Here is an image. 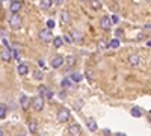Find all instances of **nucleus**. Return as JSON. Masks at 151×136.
<instances>
[{"label":"nucleus","mask_w":151,"mask_h":136,"mask_svg":"<svg viewBox=\"0 0 151 136\" xmlns=\"http://www.w3.org/2000/svg\"><path fill=\"white\" fill-rule=\"evenodd\" d=\"M86 77L89 79V80H94V71L92 70H88L86 71Z\"/></svg>","instance_id":"obj_29"},{"label":"nucleus","mask_w":151,"mask_h":136,"mask_svg":"<svg viewBox=\"0 0 151 136\" xmlns=\"http://www.w3.org/2000/svg\"><path fill=\"white\" fill-rule=\"evenodd\" d=\"M29 130H30V133H35L36 130H38V124H36V121H30L29 122Z\"/></svg>","instance_id":"obj_25"},{"label":"nucleus","mask_w":151,"mask_h":136,"mask_svg":"<svg viewBox=\"0 0 151 136\" xmlns=\"http://www.w3.org/2000/svg\"><path fill=\"white\" fill-rule=\"evenodd\" d=\"M65 62H67V65H74L76 64V58L74 56H67L65 58Z\"/></svg>","instance_id":"obj_27"},{"label":"nucleus","mask_w":151,"mask_h":136,"mask_svg":"<svg viewBox=\"0 0 151 136\" xmlns=\"http://www.w3.org/2000/svg\"><path fill=\"white\" fill-rule=\"evenodd\" d=\"M118 47H119V40L118 38H113L109 42V48H118Z\"/></svg>","instance_id":"obj_24"},{"label":"nucleus","mask_w":151,"mask_h":136,"mask_svg":"<svg viewBox=\"0 0 151 136\" xmlns=\"http://www.w3.org/2000/svg\"><path fill=\"white\" fill-rule=\"evenodd\" d=\"M0 36H3V40H5V36H6V33H5V30H3V29H0Z\"/></svg>","instance_id":"obj_35"},{"label":"nucleus","mask_w":151,"mask_h":136,"mask_svg":"<svg viewBox=\"0 0 151 136\" xmlns=\"http://www.w3.org/2000/svg\"><path fill=\"white\" fill-rule=\"evenodd\" d=\"M64 42H65V41H64V36H62V38H60V36H55V38H53V45H55L56 48H60Z\"/></svg>","instance_id":"obj_18"},{"label":"nucleus","mask_w":151,"mask_h":136,"mask_svg":"<svg viewBox=\"0 0 151 136\" xmlns=\"http://www.w3.org/2000/svg\"><path fill=\"white\" fill-rule=\"evenodd\" d=\"M112 23H113L112 18H109L107 15H104V17H101V20H100V26H101L103 30H110Z\"/></svg>","instance_id":"obj_5"},{"label":"nucleus","mask_w":151,"mask_h":136,"mask_svg":"<svg viewBox=\"0 0 151 136\" xmlns=\"http://www.w3.org/2000/svg\"><path fill=\"white\" fill-rule=\"evenodd\" d=\"M150 114H151V112H150Z\"/></svg>","instance_id":"obj_40"},{"label":"nucleus","mask_w":151,"mask_h":136,"mask_svg":"<svg viewBox=\"0 0 151 136\" xmlns=\"http://www.w3.org/2000/svg\"><path fill=\"white\" fill-rule=\"evenodd\" d=\"M55 2H53V0H41V2H40V8L41 9H50V8H52V5H53Z\"/></svg>","instance_id":"obj_15"},{"label":"nucleus","mask_w":151,"mask_h":136,"mask_svg":"<svg viewBox=\"0 0 151 136\" xmlns=\"http://www.w3.org/2000/svg\"><path fill=\"white\" fill-rule=\"evenodd\" d=\"M17 71H18V74H21V76H26V74L29 73V67L26 64H20L18 68H17Z\"/></svg>","instance_id":"obj_17"},{"label":"nucleus","mask_w":151,"mask_h":136,"mask_svg":"<svg viewBox=\"0 0 151 136\" xmlns=\"http://www.w3.org/2000/svg\"><path fill=\"white\" fill-rule=\"evenodd\" d=\"M112 21H113V23H115V24H116V23L119 21V18H118V15H112Z\"/></svg>","instance_id":"obj_32"},{"label":"nucleus","mask_w":151,"mask_h":136,"mask_svg":"<svg viewBox=\"0 0 151 136\" xmlns=\"http://www.w3.org/2000/svg\"><path fill=\"white\" fill-rule=\"evenodd\" d=\"M70 20H71L70 12L62 11V12H60V24H68V23H70Z\"/></svg>","instance_id":"obj_14"},{"label":"nucleus","mask_w":151,"mask_h":136,"mask_svg":"<svg viewBox=\"0 0 151 136\" xmlns=\"http://www.w3.org/2000/svg\"><path fill=\"white\" fill-rule=\"evenodd\" d=\"M3 135V130H0V136H2Z\"/></svg>","instance_id":"obj_39"},{"label":"nucleus","mask_w":151,"mask_h":136,"mask_svg":"<svg viewBox=\"0 0 151 136\" xmlns=\"http://www.w3.org/2000/svg\"><path fill=\"white\" fill-rule=\"evenodd\" d=\"M0 58H2L5 62H9V60L12 59V48H6V50H3L2 53H0Z\"/></svg>","instance_id":"obj_12"},{"label":"nucleus","mask_w":151,"mask_h":136,"mask_svg":"<svg viewBox=\"0 0 151 136\" xmlns=\"http://www.w3.org/2000/svg\"><path fill=\"white\" fill-rule=\"evenodd\" d=\"M86 127H88L89 132H97V129H98V126H97V122H95L94 118H89L86 121Z\"/></svg>","instance_id":"obj_13"},{"label":"nucleus","mask_w":151,"mask_h":136,"mask_svg":"<svg viewBox=\"0 0 151 136\" xmlns=\"http://www.w3.org/2000/svg\"><path fill=\"white\" fill-rule=\"evenodd\" d=\"M79 2H91V0H79Z\"/></svg>","instance_id":"obj_38"},{"label":"nucleus","mask_w":151,"mask_h":136,"mask_svg":"<svg viewBox=\"0 0 151 136\" xmlns=\"http://www.w3.org/2000/svg\"><path fill=\"white\" fill-rule=\"evenodd\" d=\"M8 114V107L5 104H0V119H3Z\"/></svg>","instance_id":"obj_23"},{"label":"nucleus","mask_w":151,"mask_h":136,"mask_svg":"<svg viewBox=\"0 0 151 136\" xmlns=\"http://www.w3.org/2000/svg\"><path fill=\"white\" fill-rule=\"evenodd\" d=\"M147 45H148V47H151V41H148V42H147Z\"/></svg>","instance_id":"obj_37"},{"label":"nucleus","mask_w":151,"mask_h":136,"mask_svg":"<svg viewBox=\"0 0 151 136\" xmlns=\"http://www.w3.org/2000/svg\"><path fill=\"white\" fill-rule=\"evenodd\" d=\"M68 133L74 135V136H79V135H82V129H80V126L77 124V122H73V124H70V127H68Z\"/></svg>","instance_id":"obj_7"},{"label":"nucleus","mask_w":151,"mask_h":136,"mask_svg":"<svg viewBox=\"0 0 151 136\" xmlns=\"http://www.w3.org/2000/svg\"><path fill=\"white\" fill-rule=\"evenodd\" d=\"M47 27H48V29H53V27H55V21H53V20H48V21H47Z\"/></svg>","instance_id":"obj_31"},{"label":"nucleus","mask_w":151,"mask_h":136,"mask_svg":"<svg viewBox=\"0 0 151 136\" xmlns=\"http://www.w3.org/2000/svg\"><path fill=\"white\" fill-rule=\"evenodd\" d=\"M130 114H132V117H134V118H141V117H142V109L137 107V106H134V107H132Z\"/></svg>","instance_id":"obj_16"},{"label":"nucleus","mask_w":151,"mask_h":136,"mask_svg":"<svg viewBox=\"0 0 151 136\" xmlns=\"http://www.w3.org/2000/svg\"><path fill=\"white\" fill-rule=\"evenodd\" d=\"M9 26L12 27V29H20L21 27V18L17 15V14H12V17L9 18Z\"/></svg>","instance_id":"obj_4"},{"label":"nucleus","mask_w":151,"mask_h":136,"mask_svg":"<svg viewBox=\"0 0 151 136\" xmlns=\"http://www.w3.org/2000/svg\"><path fill=\"white\" fill-rule=\"evenodd\" d=\"M52 97H53V92H52V91H48V94H47V98L50 100V98H52Z\"/></svg>","instance_id":"obj_36"},{"label":"nucleus","mask_w":151,"mask_h":136,"mask_svg":"<svg viewBox=\"0 0 151 136\" xmlns=\"http://www.w3.org/2000/svg\"><path fill=\"white\" fill-rule=\"evenodd\" d=\"M30 103H32V100H30V98H29L27 95H24V94H23V95L20 97V106H21L24 110H26V109L29 107V104H30Z\"/></svg>","instance_id":"obj_10"},{"label":"nucleus","mask_w":151,"mask_h":136,"mask_svg":"<svg viewBox=\"0 0 151 136\" xmlns=\"http://www.w3.org/2000/svg\"><path fill=\"white\" fill-rule=\"evenodd\" d=\"M56 119H58V122H67L70 119V110L65 109V107L59 109L58 114H56Z\"/></svg>","instance_id":"obj_2"},{"label":"nucleus","mask_w":151,"mask_h":136,"mask_svg":"<svg viewBox=\"0 0 151 136\" xmlns=\"http://www.w3.org/2000/svg\"><path fill=\"white\" fill-rule=\"evenodd\" d=\"M53 2H55L56 5H62V3H64V2H65V0H53Z\"/></svg>","instance_id":"obj_33"},{"label":"nucleus","mask_w":151,"mask_h":136,"mask_svg":"<svg viewBox=\"0 0 151 136\" xmlns=\"http://www.w3.org/2000/svg\"><path fill=\"white\" fill-rule=\"evenodd\" d=\"M122 35H124V32H122L121 29H118V30H116V36H122Z\"/></svg>","instance_id":"obj_34"},{"label":"nucleus","mask_w":151,"mask_h":136,"mask_svg":"<svg viewBox=\"0 0 151 136\" xmlns=\"http://www.w3.org/2000/svg\"><path fill=\"white\" fill-rule=\"evenodd\" d=\"M70 35H71V38H73L74 42H82V40H83L82 32H79L77 29H73V30L70 32Z\"/></svg>","instance_id":"obj_9"},{"label":"nucleus","mask_w":151,"mask_h":136,"mask_svg":"<svg viewBox=\"0 0 151 136\" xmlns=\"http://www.w3.org/2000/svg\"><path fill=\"white\" fill-rule=\"evenodd\" d=\"M9 8H11V12H12V14H17V12L23 8V3L20 2V0H12Z\"/></svg>","instance_id":"obj_8"},{"label":"nucleus","mask_w":151,"mask_h":136,"mask_svg":"<svg viewBox=\"0 0 151 136\" xmlns=\"http://www.w3.org/2000/svg\"><path fill=\"white\" fill-rule=\"evenodd\" d=\"M70 79L73 80V82H76V83H79V82H82V79H83V76L80 73H73L71 76H70Z\"/></svg>","instance_id":"obj_19"},{"label":"nucleus","mask_w":151,"mask_h":136,"mask_svg":"<svg viewBox=\"0 0 151 136\" xmlns=\"http://www.w3.org/2000/svg\"><path fill=\"white\" fill-rule=\"evenodd\" d=\"M30 104H32L33 110H36V112H41V110L44 109V97H41V95H36V97H33Z\"/></svg>","instance_id":"obj_1"},{"label":"nucleus","mask_w":151,"mask_h":136,"mask_svg":"<svg viewBox=\"0 0 151 136\" xmlns=\"http://www.w3.org/2000/svg\"><path fill=\"white\" fill-rule=\"evenodd\" d=\"M91 8L95 9V11L101 8V3H100V0H91Z\"/></svg>","instance_id":"obj_26"},{"label":"nucleus","mask_w":151,"mask_h":136,"mask_svg":"<svg viewBox=\"0 0 151 136\" xmlns=\"http://www.w3.org/2000/svg\"><path fill=\"white\" fill-rule=\"evenodd\" d=\"M71 83H73V80H71V79H64V80L60 82V86H62L64 89H68L70 86H71Z\"/></svg>","instance_id":"obj_22"},{"label":"nucleus","mask_w":151,"mask_h":136,"mask_svg":"<svg viewBox=\"0 0 151 136\" xmlns=\"http://www.w3.org/2000/svg\"><path fill=\"white\" fill-rule=\"evenodd\" d=\"M64 62H65V58L60 56V55H56V56L52 59V62H50V64H52L53 68H60L62 65H64Z\"/></svg>","instance_id":"obj_6"},{"label":"nucleus","mask_w":151,"mask_h":136,"mask_svg":"<svg viewBox=\"0 0 151 136\" xmlns=\"http://www.w3.org/2000/svg\"><path fill=\"white\" fill-rule=\"evenodd\" d=\"M47 94H48V89L45 88L44 85H41V86H40V89H38V95H41V97L47 98Z\"/></svg>","instance_id":"obj_21"},{"label":"nucleus","mask_w":151,"mask_h":136,"mask_svg":"<svg viewBox=\"0 0 151 136\" xmlns=\"http://www.w3.org/2000/svg\"><path fill=\"white\" fill-rule=\"evenodd\" d=\"M64 41L67 44H71L73 42V38H71V35H64Z\"/></svg>","instance_id":"obj_30"},{"label":"nucleus","mask_w":151,"mask_h":136,"mask_svg":"<svg viewBox=\"0 0 151 136\" xmlns=\"http://www.w3.org/2000/svg\"><path fill=\"white\" fill-rule=\"evenodd\" d=\"M127 62H129L132 67H137V65L141 64V58L137 56V55H130L129 59H127Z\"/></svg>","instance_id":"obj_11"},{"label":"nucleus","mask_w":151,"mask_h":136,"mask_svg":"<svg viewBox=\"0 0 151 136\" xmlns=\"http://www.w3.org/2000/svg\"><path fill=\"white\" fill-rule=\"evenodd\" d=\"M55 38V36H53V33H52V29H42L41 32H40V40L42 41V42H50V41H52Z\"/></svg>","instance_id":"obj_3"},{"label":"nucleus","mask_w":151,"mask_h":136,"mask_svg":"<svg viewBox=\"0 0 151 136\" xmlns=\"http://www.w3.org/2000/svg\"><path fill=\"white\" fill-rule=\"evenodd\" d=\"M33 77L38 79V80H41L44 76H42V73H41V71H35V73H33Z\"/></svg>","instance_id":"obj_28"},{"label":"nucleus","mask_w":151,"mask_h":136,"mask_svg":"<svg viewBox=\"0 0 151 136\" xmlns=\"http://www.w3.org/2000/svg\"><path fill=\"white\" fill-rule=\"evenodd\" d=\"M97 47H98V50H107V48H109V42L100 40V41L97 42Z\"/></svg>","instance_id":"obj_20"}]
</instances>
